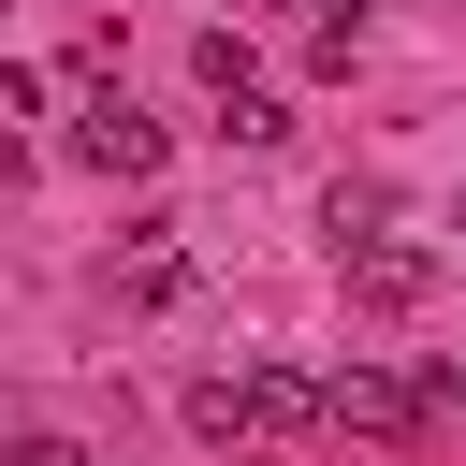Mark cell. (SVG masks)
Wrapping results in <instances>:
<instances>
[{"instance_id":"6da1fadb","label":"cell","mask_w":466,"mask_h":466,"mask_svg":"<svg viewBox=\"0 0 466 466\" xmlns=\"http://www.w3.org/2000/svg\"><path fill=\"white\" fill-rule=\"evenodd\" d=\"M189 422L204 437H306V422H335V379H306V364H204Z\"/></svg>"},{"instance_id":"7a4b0ae2","label":"cell","mask_w":466,"mask_h":466,"mask_svg":"<svg viewBox=\"0 0 466 466\" xmlns=\"http://www.w3.org/2000/svg\"><path fill=\"white\" fill-rule=\"evenodd\" d=\"M350 306H364V320L437 306V248H422V233H364V248H350Z\"/></svg>"},{"instance_id":"3957f363","label":"cell","mask_w":466,"mask_h":466,"mask_svg":"<svg viewBox=\"0 0 466 466\" xmlns=\"http://www.w3.org/2000/svg\"><path fill=\"white\" fill-rule=\"evenodd\" d=\"M73 146H87V160H102V175H131V189H146V175H160V116H131V102H116V87H87V116H73Z\"/></svg>"},{"instance_id":"277c9868","label":"cell","mask_w":466,"mask_h":466,"mask_svg":"<svg viewBox=\"0 0 466 466\" xmlns=\"http://www.w3.org/2000/svg\"><path fill=\"white\" fill-rule=\"evenodd\" d=\"M422 422V379H393V364H335V437H408Z\"/></svg>"},{"instance_id":"5b68a950","label":"cell","mask_w":466,"mask_h":466,"mask_svg":"<svg viewBox=\"0 0 466 466\" xmlns=\"http://www.w3.org/2000/svg\"><path fill=\"white\" fill-rule=\"evenodd\" d=\"M116 291H131V306H189V291H204V262L175 248V218H146V233H131V262H116Z\"/></svg>"},{"instance_id":"8992f818","label":"cell","mask_w":466,"mask_h":466,"mask_svg":"<svg viewBox=\"0 0 466 466\" xmlns=\"http://www.w3.org/2000/svg\"><path fill=\"white\" fill-rule=\"evenodd\" d=\"M189 73H204V87H218V102H233V87H262V73H248V44H233V29H204V44H189Z\"/></svg>"},{"instance_id":"52a82bcc","label":"cell","mask_w":466,"mask_h":466,"mask_svg":"<svg viewBox=\"0 0 466 466\" xmlns=\"http://www.w3.org/2000/svg\"><path fill=\"white\" fill-rule=\"evenodd\" d=\"M218 131H233V146H277V131H291V102H277V87H233V116H218Z\"/></svg>"},{"instance_id":"ba28073f","label":"cell","mask_w":466,"mask_h":466,"mask_svg":"<svg viewBox=\"0 0 466 466\" xmlns=\"http://www.w3.org/2000/svg\"><path fill=\"white\" fill-rule=\"evenodd\" d=\"M15 466H87V451H73V437H29V451H15Z\"/></svg>"}]
</instances>
